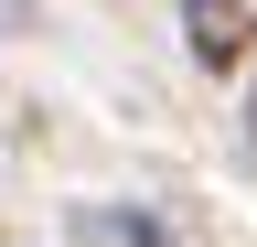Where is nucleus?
I'll return each instance as SVG.
<instances>
[{"label":"nucleus","mask_w":257,"mask_h":247,"mask_svg":"<svg viewBox=\"0 0 257 247\" xmlns=\"http://www.w3.org/2000/svg\"><path fill=\"white\" fill-rule=\"evenodd\" d=\"M11 22H32V0H0V33H11Z\"/></svg>","instance_id":"3"},{"label":"nucleus","mask_w":257,"mask_h":247,"mask_svg":"<svg viewBox=\"0 0 257 247\" xmlns=\"http://www.w3.org/2000/svg\"><path fill=\"white\" fill-rule=\"evenodd\" d=\"M182 43H193L204 75L246 65V54H257V0H182Z\"/></svg>","instance_id":"1"},{"label":"nucleus","mask_w":257,"mask_h":247,"mask_svg":"<svg viewBox=\"0 0 257 247\" xmlns=\"http://www.w3.org/2000/svg\"><path fill=\"white\" fill-rule=\"evenodd\" d=\"M118 236H128V247H204V236H182L161 204H118Z\"/></svg>","instance_id":"2"}]
</instances>
